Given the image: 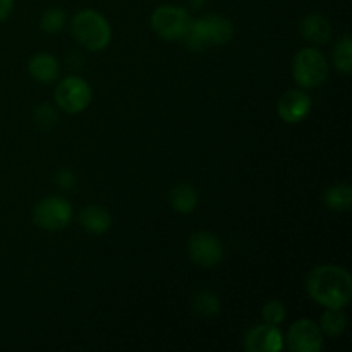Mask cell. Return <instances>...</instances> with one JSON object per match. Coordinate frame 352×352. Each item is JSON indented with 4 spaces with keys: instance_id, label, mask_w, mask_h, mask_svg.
Here are the masks:
<instances>
[{
    "instance_id": "25",
    "label": "cell",
    "mask_w": 352,
    "mask_h": 352,
    "mask_svg": "<svg viewBox=\"0 0 352 352\" xmlns=\"http://www.w3.org/2000/svg\"><path fill=\"white\" fill-rule=\"evenodd\" d=\"M12 7H14V0H0V23L9 17V14L12 12Z\"/></svg>"
},
{
    "instance_id": "20",
    "label": "cell",
    "mask_w": 352,
    "mask_h": 352,
    "mask_svg": "<svg viewBox=\"0 0 352 352\" xmlns=\"http://www.w3.org/2000/svg\"><path fill=\"white\" fill-rule=\"evenodd\" d=\"M192 309L201 316H215L220 313V299L210 291H201L192 299Z\"/></svg>"
},
{
    "instance_id": "14",
    "label": "cell",
    "mask_w": 352,
    "mask_h": 352,
    "mask_svg": "<svg viewBox=\"0 0 352 352\" xmlns=\"http://www.w3.org/2000/svg\"><path fill=\"white\" fill-rule=\"evenodd\" d=\"M206 36L210 45H223L232 38L234 26L232 21L226 16H206L203 17Z\"/></svg>"
},
{
    "instance_id": "3",
    "label": "cell",
    "mask_w": 352,
    "mask_h": 352,
    "mask_svg": "<svg viewBox=\"0 0 352 352\" xmlns=\"http://www.w3.org/2000/svg\"><path fill=\"white\" fill-rule=\"evenodd\" d=\"M292 76L302 88H318L327 81L329 64L325 55L316 48H302L292 62Z\"/></svg>"
},
{
    "instance_id": "23",
    "label": "cell",
    "mask_w": 352,
    "mask_h": 352,
    "mask_svg": "<svg viewBox=\"0 0 352 352\" xmlns=\"http://www.w3.org/2000/svg\"><path fill=\"white\" fill-rule=\"evenodd\" d=\"M34 117H36V122L40 124L41 127H45V129H50V127H54L58 120L57 112H55V110L52 109L48 103H43V105L38 107L36 112H34Z\"/></svg>"
},
{
    "instance_id": "21",
    "label": "cell",
    "mask_w": 352,
    "mask_h": 352,
    "mask_svg": "<svg viewBox=\"0 0 352 352\" xmlns=\"http://www.w3.org/2000/svg\"><path fill=\"white\" fill-rule=\"evenodd\" d=\"M65 24V14L60 9H48L41 16L40 28L45 33H58Z\"/></svg>"
},
{
    "instance_id": "10",
    "label": "cell",
    "mask_w": 352,
    "mask_h": 352,
    "mask_svg": "<svg viewBox=\"0 0 352 352\" xmlns=\"http://www.w3.org/2000/svg\"><path fill=\"white\" fill-rule=\"evenodd\" d=\"M284 347L280 330L275 325H258L248 332L244 349L248 352H278Z\"/></svg>"
},
{
    "instance_id": "19",
    "label": "cell",
    "mask_w": 352,
    "mask_h": 352,
    "mask_svg": "<svg viewBox=\"0 0 352 352\" xmlns=\"http://www.w3.org/2000/svg\"><path fill=\"white\" fill-rule=\"evenodd\" d=\"M333 65L344 74H349L352 71V41L349 34H344L337 41L333 48Z\"/></svg>"
},
{
    "instance_id": "12",
    "label": "cell",
    "mask_w": 352,
    "mask_h": 352,
    "mask_svg": "<svg viewBox=\"0 0 352 352\" xmlns=\"http://www.w3.org/2000/svg\"><path fill=\"white\" fill-rule=\"evenodd\" d=\"M79 222H81L82 229L88 234H93V236L105 234L110 229V226H112L109 210L98 205L86 206L81 212V215H79Z\"/></svg>"
},
{
    "instance_id": "13",
    "label": "cell",
    "mask_w": 352,
    "mask_h": 352,
    "mask_svg": "<svg viewBox=\"0 0 352 352\" xmlns=\"http://www.w3.org/2000/svg\"><path fill=\"white\" fill-rule=\"evenodd\" d=\"M30 74L38 82H54L60 74L58 60L50 54H36L30 60Z\"/></svg>"
},
{
    "instance_id": "1",
    "label": "cell",
    "mask_w": 352,
    "mask_h": 352,
    "mask_svg": "<svg viewBox=\"0 0 352 352\" xmlns=\"http://www.w3.org/2000/svg\"><path fill=\"white\" fill-rule=\"evenodd\" d=\"M306 289L325 308H344L352 298V277L339 265H322L308 275Z\"/></svg>"
},
{
    "instance_id": "2",
    "label": "cell",
    "mask_w": 352,
    "mask_h": 352,
    "mask_svg": "<svg viewBox=\"0 0 352 352\" xmlns=\"http://www.w3.org/2000/svg\"><path fill=\"white\" fill-rule=\"evenodd\" d=\"M72 34L76 41L91 52H100L109 47L112 40V28L100 12L85 9L72 19Z\"/></svg>"
},
{
    "instance_id": "5",
    "label": "cell",
    "mask_w": 352,
    "mask_h": 352,
    "mask_svg": "<svg viewBox=\"0 0 352 352\" xmlns=\"http://www.w3.org/2000/svg\"><path fill=\"white\" fill-rule=\"evenodd\" d=\"M72 220V206L65 199L52 196L45 198L34 206L33 210V222L40 229L57 232L67 227Z\"/></svg>"
},
{
    "instance_id": "17",
    "label": "cell",
    "mask_w": 352,
    "mask_h": 352,
    "mask_svg": "<svg viewBox=\"0 0 352 352\" xmlns=\"http://www.w3.org/2000/svg\"><path fill=\"white\" fill-rule=\"evenodd\" d=\"M347 320L342 308H327L322 315V332L329 337H339L346 330Z\"/></svg>"
},
{
    "instance_id": "8",
    "label": "cell",
    "mask_w": 352,
    "mask_h": 352,
    "mask_svg": "<svg viewBox=\"0 0 352 352\" xmlns=\"http://www.w3.org/2000/svg\"><path fill=\"white\" fill-rule=\"evenodd\" d=\"M287 344L294 352H318L323 346V332L315 322L302 318L289 329Z\"/></svg>"
},
{
    "instance_id": "18",
    "label": "cell",
    "mask_w": 352,
    "mask_h": 352,
    "mask_svg": "<svg viewBox=\"0 0 352 352\" xmlns=\"http://www.w3.org/2000/svg\"><path fill=\"white\" fill-rule=\"evenodd\" d=\"M182 40L186 41V45H188L192 52H203L206 47H208L210 41H208V36H206L203 17L201 19L191 21V24H189L188 31H186V34L182 36Z\"/></svg>"
},
{
    "instance_id": "15",
    "label": "cell",
    "mask_w": 352,
    "mask_h": 352,
    "mask_svg": "<svg viewBox=\"0 0 352 352\" xmlns=\"http://www.w3.org/2000/svg\"><path fill=\"white\" fill-rule=\"evenodd\" d=\"M170 205L177 213L188 215L198 206V192L189 184H179L170 192Z\"/></svg>"
},
{
    "instance_id": "4",
    "label": "cell",
    "mask_w": 352,
    "mask_h": 352,
    "mask_svg": "<svg viewBox=\"0 0 352 352\" xmlns=\"http://www.w3.org/2000/svg\"><path fill=\"white\" fill-rule=\"evenodd\" d=\"M191 16L184 7L160 6L151 14V28L162 40H182L191 24Z\"/></svg>"
},
{
    "instance_id": "6",
    "label": "cell",
    "mask_w": 352,
    "mask_h": 352,
    "mask_svg": "<svg viewBox=\"0 0 352 352\" xmlns=\"http://www.w3.org/2000/svg\"><path fill=\"white\" fill-rule=\"evenodd\" d=\"M91 96L93 93L88 82L76 76L65 78L55 89V102L67 113H79L88 109Z\"/></svg>"
},
{
    "instance_id": "7",
    "label": "cell",
    "mask_w": 352,
    "mask_h": 352,
    "mask_svg": "<svg viewBox=\"0 0 352 352\" xmlns=\"http://www.w3.org/2000/svg\"><path fill=\"white\" fill-rule=\"evenodd\" d=\"M189 256L199 267H215L223 258V246L219 237L210 232H196L189 237Z\"/></svg>"
},
{
    "instance_id": "9",
    "label": "cell",
    "mask_w": 352,
    "mask_h": 352,
    "mask_svg": "<svg viewBox=\"0 0 352 352\" xmlns=\"http://www.w3.org/2000/svg\"><path fill=\"white\" fill-rule=\"evenodd\" d=\"M311 110V98L308 93L299 89H289L280 96L277 103V112L284 122L298 124L305 119Z\"/></svg>"
},
{
    "instance_id": "16",
    "label": "cell",
    "mask_w": 352,
    "mask_h": 352,
    "mask_svg": "<svg viewBox=\"0 0 352 352\" xmlns=\"http://www.w3.org/2000/svg\"><path fill=\"white\" fill-rule=\"evenodd\" d=\"M323 201L330 210L344 212L352 206V189L349 184H336L329 188L323 196Z\"/></svg>"
},
{
    "instance_id": "11",
    "label": "cell",
    "mask_w": 352,
    "mask_h": 352,
    "mask_svg": "<svg viewBox=\"0 0 352 352\" xmlns=\"http://www.w3.org/2000/svg\"><path fill=\"white\" fill-rule=\"evenodd\" d=\"M301 34L305 40L322 45L332 36V26H330V21L322 14H308L301 23Z\"/></svg>"
},
{
    "instance_id": "24",
    "label": "cell",
    "mask_w": 352,
    "mask_h": 352,
    "mask_svg": "<svg viewBox=\"0 0 352 352\" xmlns=\"http://www.w3.org/2000/svg\"><path fill=\"white\" fill-rule=\"evenodd\" d=\"M57 184L64 189H72L76 184V175L67 168H64L57 174Z\"/></svg>"
},
{
    "instance_id": "22",
    "label": "cell",
    "mask_w": 352,
    "mask_h": 352,
    "mask_svg": "<svg viewBox=\"0 0 352 352\" xmlns=\"http://www.w3.org/2000/svg\"><path fill=\"white\" fill-rule=\"evenodd\" d=\"M261 315H263L265 323L278 327L284 322L285 316H287V309H285V306L280 301H268L263 306V313Z\"/></svg>"
}]
</instances>
